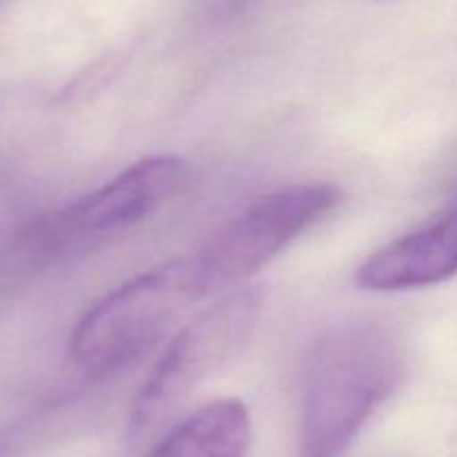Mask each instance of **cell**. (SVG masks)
<instances>
[{
    "instance_id": "1",
    "label": "cell",
    "mask_w": 457,
    "mask_h": 457,
    "mask_svg": "<svg viewBox=\"0 0 457 457\" xmlns=\"http://www.w3.org/2000/svg\"><path fill=\"white\" fill-rule=\"evenodd\" d=\"M402 375V346L384 326L344 324L317 339L303 379L299 457H342Z\"/></svg>"
},
{
    "instance_id": "2",
    "label": "cell",
    "mask_w": 457,
    "mask_h": 457,
    "mask_svg": "<svg viewBox=\"0 0 457 457\" xmlns=\"http://www.w3.org/2000/svg\"><path fill=\"white\" fill-rule=\"evenodd\" d=\"M201 297L190 257L152 268L80 317L71 333V360L87 378H107L145 355Z\"/></svg>"
},
{
    "instance_id": "3",
    "label": "cell",
    "mask_w": 457,
    "mask_h": 457,
    "mask_svg": "<svg viewBox=\"0 0 457 457\" xmlns=\"http://www.w3.org/2000/svg\"><path fill=\"white\" fill-rule=\"evenodd\" d=\"M339 199L342 192L330 183H297L250 204L190 257L201 295L248 279L333 212Z\"/></svg>"
},
{
    "instance_id": "4",
    "label": "cell",
    "mask_w": 457,
    "mask_h": 457,
    "mask_svg": "<svg viewBox=\"0 0 457 457\" xmlns=\"http://www.w3.org/2000/svg\"><path fill=\"white\" fill-rule=\"evenodd\" d=\"M186 177V163L177 156H145L98 190L31 223L13 241L9 254L18 268L38 266L76 239L134 228L168 204L181 190Z\"/></svg>"
},
{
    "instance_id": "5",
    "label": "cell",
    "mask_w": 457,
    "mask_h": 457,
    "mask_svg": "<svg viewBox=\"0 0 457 457\" xmlns=\"http://www.w3.org/2000/svg\"><path fill=\"white\" fill-rule=\"evenodd\" d=\"M259 315L262 293L241 288L192 320L172 339L150 378L138 388L129 411L132 433L141 436L168 420L192 388L244 348L257 328Z\"/></svg>"
},
{
    "instance_id": "6",
    "label": "cell",
    "mask_w": 457,
    "mask_h": 457,
    "mask_svg": "<svg viewBox=\"0 0 457 457\" xmlns=\"http://www.w3.org/2000/svg\"><path fill=\"white\" fill-rule=\"evenodd\" d=\"M457 275V196L437 219L370 254L357 284L375 293H402L442 284Z\"/></svg>"
},
{
    "instance_id": "7",
    "label": "cell",
    "mask_w": 457,
    "mask_h": 457,
    "mask_svg": "<svg viewBox=\"0 0 457 457\" xmlns=\"http://www.w3.org/2000/svg\"><path fill=\"white\" fill-rule=\"evenodd\" d=\"M248 445V406L226 397L187 415L147 457H244Z\"/></svg>"
}]
</instances>
